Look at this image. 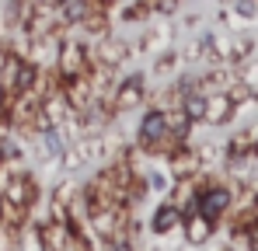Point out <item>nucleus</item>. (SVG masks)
<instances>
[{
  "label": "nucleus",
  "mask_w": 258,
  "mask_h": 251,
  "mask_svg": "<svg viewBox=\"0 0 258 251\" xmlns=\"http://www.w3.org/2000/svg\"><path fill=\"white\" fill-rule=\"evenodd\" d=\"M210 234H213V223H210L206 216L192 213V216L185 220V237H188L192 244H206V241H210Z\"/></svg>",
  "instance_id": "nucleus-5"
},
{
  "label": "nucleus",
  "mask_w": 258,
  "mask_h": 251,
  "mask_svg": "<svg viewBox=\"0 0 258 251\" xmlns=\"http://www.w3.org/2000/svg\"><path fill=\"white\" fill-rule=\"evenodd\" d=\"M178 220H181V213H178L171 203H164V206L154 213V234H168V230H174Z\"/></svg>",
  "instance_id": "nucleus-7"
},
{
  "label": "nucleus",
  "mask_w": 258,
  "mask_h": 251,
  "mask_svg": "<svg viewBox=\"0 0 258 251\" xmlns=\"http://www.w3.org/2000/svg\"><path fill=\"white\" fill-rule=\"evenodd\" d=\"M230 108H234V98H227V94H213V98H206V112H203V119H210V122H227V119H230Z\"/></svg>",
  "instance_id": "nucleus-6"
},
{
  "label": "nucleus",
  "mask_w": 258,
  "mask_h": 251,
  "mask_svg": "<svg viewBox=\"0 0 258 251\" xmlns=\"http://www.w3.org/2000/svg\"><path fill=\"white\" fill-rule=\"evenodd\" d=\"M140 140H143L147 147H157L161 140H168V115H164V112L143 115V122H140Z\"/></svg>",
  "instance_id": "nucleus-3"
},
{
  "label": "nucleus",
  "mask_w": 258,
  "mask_h": 251,
  "mask_svg": "<svg viewBox=\"0 0 258 251\" xmlns=\"http://www.w3.org/2000/svg\"><path fill=\"white\" fill-rule=\"evenodd\" d=\"M7 203H14L18 209H32V203L39 199V185H35V178L32 174H25V171H11L7 174V181H4V192H0Z\"/></svg>",
  "instance_id": "nucleus-1"
},
{
  "label": "nucleus",
  "mask_w": 258,
  "mask_h": 251,
  "mask_svg": "<svg viewBox=\"0 0 258 251\" xmlns=\"http://www.w3.org/2000/svg\"><path fill=\"white\" fill-rule=\"evenodd\" d=\"M227 206H230V192H227V189H206V192L196 199V213L206 216L210 223H216Z\"/></svg>",
  "instance_id": "nucleus-2"
},
{
  "label": "nucleus",
  "mask_w": 258,
  "mask_h": 251,
  "mask_svg": "<svg viewBox=\"0 0 258 251\" xmlns=\"http://www.w3.org/2000/svg\"><path fill=\"white\" fill-rule=\"evenodd\" d=\"M4 112H7V91L0 87V115H4Z\"/></svg>",
  "instance_id": "nucleus-8"
},
{
  "label": "nucleus",
  "mask_w": 258,
  "mask_h": 251,
  "mask_svg": "<svg viewBox=\"0 0 258 251\" xmlns=\"http://www.w3.org/2000/svg\"><path fill=\"white\" fill-rule=\"evenodd\" d=\"M140 101H143V81H140V77H129L126 84L115 87V108H119V112L136 108Z\"/></svg>",
  "instance_id": "nucleus-4"
}]
</instances>
